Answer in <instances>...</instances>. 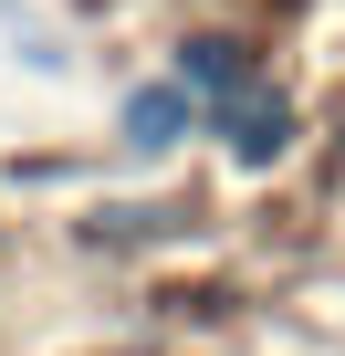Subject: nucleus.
<instances>
[{
	"label": "nucleus",
	"mask_w": 345,
	"mask_h": 356,
	"mask_svg": "<svg viewBox=\"0 0 345 356\" xmlns=\"http://www.w3.org/2000/svg\"><path fill=\"white\" fill-rule=\"evenodd\" d=\"M210 136H220L241 168H283V157H293V95L241 84V95H220V105H210Z\"/></svg>",
	"instance_id": "obj_1"
},
{
	"label": "nucleus",
	"mask_w": 345,
	"mask_h": 356,
	"mask_svg": "<svg viewBox=\"0 0 345 356\" xmlns=\"http://www.w3.org/2000/svg\"><path fill=\"white\" fill-rule=\"evenodd\" d=\"M178 84H189L199 105H220V95L262 84V63H251V42H241V32H189V42H178Z\"/></svg>",
	"instance_id": "obj_2"
},
{
	"label": "nucleus",
	"mask_w": 345,
	"mask_h": 356,
	"mask_svg": "<svg viewBox=\"0 0 345 356\" xmlns=\"http://www.w3.org/2000/svg\"><path fill=\"white\" fill-rule=\"evenodd\" d=\"M189 126H199V95H189L178 74H167V84H136V95H126V147H136V157H167V147H178Z\"/></svg>",
	"instance_id": "obj_3"
}]
</instances>
